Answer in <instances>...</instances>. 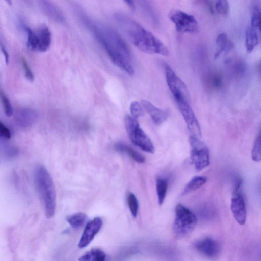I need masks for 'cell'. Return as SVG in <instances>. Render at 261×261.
I'll return each instance as SVG.
<instances>
[{"label": "cell", "mask_w": 261, "mask_h": 261, "mask_svg": "<svg viewBox=\"0 0 261 261\" xmlns=\"http://www.w3.org/2000/svg\"><path fill=\"white\" fill-rule=\"evenodd\" d=\"M94 34L112 62L128 75L135 72L130 49L125 40L111 28L93 26Z\"/></svg>", "instance_id": "6da1fadb"}, {"label": "cell", "mask_w": 261, "mask_h": 261, "mask_svg": "<svg viewBox=\"0 0 261 261\" xmlns=\"http://www.w3.org/2000/svg\"><path fill=\"white\" fill-rule=\"evenodd\" d=\"M116 20L131 42L139 50L150 54L169 55L167 47L135 21L122 14L118 15Z\"/></svg>", "instance_id": "7a4b0ae2"}, {"label": "cell", "mask_w": 261, "mask_h": 261, "mask_svg": "<svg viewBox=\"0 0 261 261\" xmlns=\"http://www.w3.org/2000/svg\"><path fill=\"white\" fill-rule=\"evenodd\" d=\"M34 180L46 216L48 219L52 218L56 208V189L49 172L43 165H38L35 168Z\"/></svg>", "instance_id": "3957f363"}, {"label": "cell", "mask_w": 261, "mask_h": 261, "mask_svg": "<svg viewBox=\"0 0 261 261\" xmlns=\"http://www.w3.org/2000/svg\"><path fill=\"white\" fill-rule=\"evenodd\" d=\"M126 130L131 142L136 146L148 153L154 152V146L149 137L140 127L137 119L127 115L124 119Z\"/></svg>", "instance_id": "277c9868"}, {"label": "cell", "mask_w": 261, "mask_h": 261, "mask_svg": "<svg viewBox=\"0 0 261 261\" xmlns=\"http://www.w3.org/2000/svg\"><path fill=\"white\" fill-rule=\"evenodd\" d=\"M197 222V218L192 211L181 204L177 205L173 231L178 237H183L190 234Z\"/></svg>", "instance_id": "5b68a950"}, {"label": "cell", "mask_w": 261, "mask_h": 261, "mask_svg": "<svg viewBox=\"0 0 261 261\" xmlns=\"http://www.w3.org/2000/svg\"><path fill=\"white\" fill-rule=\"evenodd\" d=\"M25 29L27 35V47L31 51L43 53L49 49L52 36L47 26H42L36 30L28 27Z\"/></svg>", "instance_id": "8992f818"}, {"label": "cell", "mask_w": 261, "mask_h": 261, "mask_svg": "<svg viewBox=\"0 0 261 261\" xmlns=\"http://www.w3.org/2000/svg\"><path fill=\"white\" fill-rule=\"evenodd\" d=\"M164 68L168 88L176 102L184 101L190 103V94L186 84L169 65L165 64Z\"/></svg>", "instance_id": "52a82bcc"}, {"label": "cell", "mask_w": 261, "mask_h": 261, "mask_svg": "<svg viewBox=\"0 0 261 261\" xmlns=\"http://www.w3.org/2000/svg\"><path fill=\"white\" fill-rule=\"evenodd\" d=\"M191 159L195 169L200 171L210 163V152L206 145L199 138L191 136Z\"/></svg>", "instance_id": "ba28073f"}, {"label": "cell", "mask_w": 261, "mask_h": 261, "mask_svg": "<svg viewBox=\"0 0 261 261\" xmlns=\"http://www.w3.org/2000/svg\"><path fill=\"white\" fill-rule=\"evenodd\" d=\"M169 18L180 33H195L199 30V23L196 18L185 12L172 10L169 13Z\"/></svg>", "instance_id": "9c48e42d"}, {"label": "cell", "mask_w": 261, "mask_h": 261, "mask_svg": "<svg viewBox=\"0 0 261 261\" xmlns=\"http://www.w3.org/2000/svg\"><path fill=\"white\" fill-rule=\"evenodd\" d=\"M176 103L184 118L191 136L200 138L202 133L201 127L190 105V103L184 101H176Z\"/></svg>", "instance_id": "30bf717a"}, {"label": "cell", "mask_w": 261, "mask_h": 261, "mask_svg": "<svg viewBox=\"0 0 261 261\" xmlns=\"http://www.w3.org/2000/svg\"><path fill=\"white\" fill-rule=\"evenodd\" d=\"M230 207L235 220L240 225H244L246 221L247 210L244 199L239 190H235L231 199Z\"/></svg>", "instance_id": "8fae6325"}, {"label": "cell", "mask_w": 261, "mask_h": 261, "mask_svg": "<svg viewBox=\"0 0 261 261\" xmlns=\"http://www.w3.org/2000/svg\"><path fill=\"white\" fill-rule=\"evenodd\" d=\"M103 223L101 218L96 217L87 224L78 243L79 248H84L88 246L100 232Z\"/></svg>", "instance_id": "7c38bea8"}, {"label": "cell", "mask_w": 261, "mask_h": 261, "mask_svg": "<svg viewBox=\"0 0 261 261\" xmlns=\"http://www.w3.org/2000/svg\"><path fill=\"white\" fill-rule=\"evenodd\" d=\"M195 247L199 252L209 257H216L220 252L219 243L210 238H206L198 241L195 245Z\"/></svg>", "instance_id": "4fadbf2b"}, {"label": "cell", "mask_w": 261, "mask_h": 261, "mask_svg": "<svg viewBox=\"0 0 261 261\" xmlns=\"http://www.w3.org/2000/svg\"><path fill=\"white\" fill-rule=\"evenodd\" d=\"M38 119V114L31 108L20 109L15 115L16 124L23 128L30 127L37 121Z\"/></svg>", "instance_id": "5bb4252c"}, {"label": "cell", "mask_w": 261, "mask_h": 261, "mask_svg": "<svg viewBox=\"0 0 261 261\" xmlns=\"http://www.w3.org/2000/svg\"><path fill=\"white\" fill-rule=\"evenodd\" d=\"M141 104L143 109L150 116L153 122L156 125L163 124L169 117L168 111L157 108L148 101L142 100Z\"/></svg>", "instance_id": "9a60e30c"}, {"label": "cell", "mask_w": 261, "mask_h": 261, "mask_svg": "<svg viewBox=\"0 0 261 261\" xmlns=\"http://www.w3.org/2000/svg\"><path fill=\"white\" fill-rule=\"evenodd\" d=\"M39 2L41 8L48 17L57 22L64 21L61 12L49 0H39Z\"/></svg>", "instance_id": "2e32d148"}, {"label": "cell", "mask_w": 261, "mask_h": 261, "mask_svg": "<svg viewBox=\"0 0 261 261\" xmlns=\"http://www.w3.org/2000/svg\"><path fill=\"white\" fill-rule=\"evenodd\" d=\"M115 148L119 152L127 154L138 163H143L145 162V159L143 156L127 144L122 143H117L115 144Z\"/></svg>", "instance_id": "e0dca14e"}, {"label": "cell", "mask_w": 261, "mask_h": 261, "mask_svg": "<svg viewBox=\"0 0 261 261\" xmlns=\"http://www.w3.org/2000/svg\"><path fill=\"white\" fill-rule=\"evenodd\" d=\"M258 38L256 29L249 27L245 32V47L248 53H251L258 44Z\"/></svg>", "instance_id": "ac0fdd59"}, {"label": "cell", "mask_w": 261, "mask_h": 261, "mask_svg": "<svg viewBox=\"0 0 261 261\" xmlns=\"http://www.w3.org/2000/svg\"><path fill=\"white\" fill-rule=\"evenodd\" d=\"M207 180L205 177L197 176L193 178L185 188L182 195H187L198 190L207 183Z\"/></svg>", "instance_id": "d6986e66"}, {"label": "cell", "mask_w": 261, "mask_h": 261, "mask_svg": "<svg viewBox=\"0 0 261 261\" xmlns=\"http://www.w3.org/2000/svg\"><path fill=\"white\" fill-rule=\"evenodd\" d=\"M106 254L101 249L93 248L80 257L79 260L82 261H104L106 259Z\"/></svg>", "instance_id": "ffe728a7"}, {"label": "cell", "mask_w": 261, "mask_h": 261, "mask_svg": "<svg viewBox=\"0 0 261 261\" xmlns=\"http://www.w3.org/2000/svg\"><path fill=\"white\" fill-rule=\"evenodd\" d=\"M216 51L215 58H217L225 50H228L232 47V44L229 42L227 35L226 33L220 34L216 40Z\"/></svg>", "instance_id": "44dd1931"}, {"label": "cell", "mask_w": 261, "mask_h": 261, "mask_svg": "<svg viewBox=\"0 0 261 261\" xmlns=\"http://www.w3.org/2000/svg\"><path fill=\"white\" fill-rule=\"evenodd\" d=\"M168 181L166 179L159 178L156 180V188L158 203L162 205L165 199L168 190Z\"/></svg>", "instance_id": "7402d4cb"}, {"label": "cell", "mask_w": 261, "mask_h": 261, "mask_svg": "<svg viewBox=\"0 0 261 261\" xmlns=\"http://www.w3.org/2000/svg\"><path fill=\"white\" fill-rule=\"evenodd\" d=\"M86 218L85 214L79 212L67 216L66 221L73 229H78L83 226Z\"/></svg>", "instance_id": "603a6c76"}, {"label": "cell", "mask_w": 261, "mask_h": 261, "mask_svg": "<svg viewBox=\"0 0 261 261\" xmlns=\"http://www.w3.org/2000/svg\"><path fill=\"white\" fill-rule=\"evenodd\" d=\"M127 201L128 206L132 215L134 217H136L138 213L139 208V202L137 198L135 195L132 193H130L128 196Z\"/></svg>", "instance_id": "cb8c5ba5"}, {"label": "cell", "mask_w": 261, "mask_h": 261, "mask_svg": "<svg viewBox=\"0 0 261 261\" xmlns=\"http://www.w3.org/2000/svg\"><path fill=\"white\" fill-rule=\"evenodd\" d=\"M251 157L253 161H261V131L257 136L253 146Z\"/></svg>", "instance_id": "d4e9b609"}, {"label": "cell", "mask_w": 261, "mask_h": 261, "mask_svg": "<svg viewBox=\"0 0 261 261\" xmlns=\"http://www.w3.org/2000/svg\"><path fill=\"white\" fill-rule=\"evenodd\" d=\"M215 8L218 15L225 17L229 12V3L228 0H215Z\"/></svg>", "instance_id": "484cf974"}, {"label": "cell", "mask_w": 261, "mask_h": 261, "mask_svg": "<svg viewBox=\"0 0 261 261\" xmlns=\"http://www.w3.org/2000/svg\"><path fill=\"white\" fill-rule=\"evenodd\" d=\"M131 116L138 119L144 115L143 107L141 103L137 101L131 103L130 106Z\"/></svg>", "instance_id": "4316f807"}, {"label": "cell", "mask_w": 261, "mask_h": 261, "mask_svg": "<svg viewBox=\"0 0 261 261\" xmlns=\"http://www.w3.org/2000/svg\"><path fill=\"white\" fill-rule=\"evenodd\" d=\"M261 23V12L257 7H254L252 10L251 24L254 29L259 28Z\"/></svg>", "instance_id": "83f0119b"}, {"label": "cell", "mask_w": 261, "mask_h": 261, "mask_svg": "<svg viewBox=\"0 0 261 261\" xmlns=\"http://www.w3.org/2000/svg\"><path fill=\"white\" fill-rule=\"evenodd\" d=\"M1 99L6 115L8 117H11L14 112L13 107L10 100L3 92L1 93Z\"/></svg>", "instance_id": "f1b7e54d"}, {"label": "cell", "mask_w": 261, "mask_h": 261, "mask_svg": "<svg viewBox=\"0 0 261 261\" xmlns=\"http://www.w3.org/2000/svg\"><path fill=\"white\" fill-rule=\"evenodd\" d=\"M22 63L26 79L30 82H33L35 79L34 73L24 58H22Z\"/></svg>", "instance_id": "f546056e"}, {"label": "cell", "mask_w": 261, "mask_h": 261, "mask_svg": "<svg viewBox=\"0 0 261 261\" xmlns=\"http://www.w3.org/2000/svg\"><path fill=\"white\" fill-rule=\"evenodd\" d=\"M0 135L6 139H10L12 137L10 129L2 122H0Z\"/></svg>", "instance_id": "4dcf8cb0"}, {"label": "cell", "mask_w": 261, "mask_h": 261, "mask_svg": "<svg viewBox=\"0 0 261 261\" xmlns=\"http://www.w3.org/2000/svg\"><path fill=\"white\" fill-rule=\"evenodd\" d=\"M2 50L3 53L4 55V56L5 57L6 63H7V64H8L9 63V60H10L9 55L7 51H6L5 48L3 45H2Z\"/></svg>", "instance_id": "1f68e13d"}, {"label": "cell", "mask_w": 261, "mask_h": 261, "mask_svg": "<svg viewBox=\"0 0 261 261\" xmlns=\"http://www.w3.org/2000/svg\"><path fill=\"white\" fill-rule=\"evenodd\" d=\"M123 1L131 10H134L135 5L133 0H123Z\"/></svg>", "instance_id": "d6a6232c"}, {"label": "cell", "mask_w": 261, "mask_h": 261, "mask_svg": "<svg viewBox=\"0 0 261 261\" xmlns=\"http://www.w3.org/2000/svg\"><path fill=\"white\" fill-rule=\"evenodd\" d=\"M6 2L10 6H12V0H5Z\"/></svg>", "instance_id": "836d02e7"}, {"label": "cell", "mask_w": 261, "mask_h": 261, "mask_svg": "<svg viewBox=\"0 0 261 261\" xmlns=\"http://www.w3.org/2000/svg\"><path fill=\"white\" fill-rule=\"evenodd\" d=\"M259 71L261 73V62H260V63L259 64Z\"/></svg>", "instance_id": "e575fe53"}, {"label": "cell", "mask_w": 261, "mask_h": 261, "mask_svg": "<svg viewBox=\"0 0 261 261\" xmlns=\"http://www.w3.org/2000/svg\"><path fill=\"white\" fill-rule=\"evenodd\" d=\"M259 29L260 33H261V23H260V25Z\"/></svg>", "instance_id": "d590c367"}]
</instances>
